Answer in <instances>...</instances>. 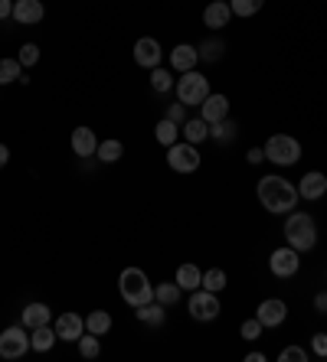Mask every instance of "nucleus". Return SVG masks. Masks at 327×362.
I'll return each mask as SVG.
<instances>
[{
  "instance_id": "obj_1",
  "label": "nucleus",
  "mask_w": 327,
  "mask_h": 362,
  "mask_svg": "<svg viewBox=\"0 0 327 362\" xmlns=\"http://www.w3.org/2000/svg\"><path fill=\"white\" fill-rule=\"evenodd\" d=\"M256 196L272 216H285V212L298 209V199H302L298 186H292L285 177H262L256 186Z\"/></svg>"
},
{
  "instance_id": "obj_2",
  "label": "nucleus",
  "mask_w": 327,
  "mask_h": 362,
  "mask_svg": "<svg viewBox=\"0 0 327 362\" xmlns=\"http://www.w3.org/2000/svg\"><path fill=\"white\" fill-rule=\"evenodd\" d=\"M285 238L292 245L294 252H311L318 245V222L311 219L308 212H288L285 219Z\"/></svg>"
},
{
  "instance_id": "obj_3",
  "label": "nucleus",
  "mask_w": 327,
  "mask_h": 362,
  "mask_svg": "<svg viewBox=\"0 0 327 362\" xmlns=\"http://www.w3.org/2000/svg\"><path fill=\"white\" fill-rule=\"evenodd\" d=\"M118 291H121V300L128 303V307H141V303L154 300V284L147 281V274L141 268H125L121 271Z\"/></svg>"
},
{
  "instance_id": "obj_4",
  "label": "nucleus",
  "mask_w": 327,
  "mask_h": 362,
  "mask_svg": "<svg viewBox=\"0 0 327 362\" xmlns=\"http://www.w3.org/2000/svg\"><path fill=\"white\" fill-rule=\"evenodd\" d=\"M177 101H183L187 108H193V105H203V98L210 95V78L203 76V72H197V69H190V72H180V78H177Z\"/></svg>"
},
{
  "instance_id": "obj_5",
  "label": "nucleus",
  "mask_w": 327,
  "mask_h": 362,
  "mask_svg": "<svg viewBox=\"0 0 327 362\" xmlns=\"http://www.w3.org/2000/svg\"><path fill=\"white\" fill-rule=\"evenodd\" d=\"M262 151H265V160H272L275 167H292L302 160V144L292 134H272Z\"/></svg>"
},
{
  "instance_id": "obj_6",
  "label": "nucleus",
  "mask_w": 327,
  "mask_h": 362,
  "mask_svg": "<svg viewBox=\"0 0 327 362\" xmlns=\"http://www.w3.org/2000/svg\"><path fill=\"white\" fill-rule=\"evenodd\" d=\"M187 313L193 317L197 323H210L216 320L223 307H219V294L207 291V287H197V291H190V303H187Z\"/></svg>"
},
{
  "instance_id": "obj_7",
  "label": "nucleus",
  "mask_w": 327,
  "mask_h": 362,
  "mask_svg": "<svg viewBox=\"0 0 327 362\" xmlns=\"http://www.w3.org/2000/svg\"><path fill=\"white\" fill-rule=\"evenodd\" d=\"M167 163H171L173 173H193V170H200L203 157H200L197 144L177 141V144H171V147H167Z\"/></svg>"
},
{
  "instance_id": "obj_8",
  "label": "nucleus",
  "mask_w": 327,
  "mask_h": 362,
  "mask_svg": "<svg viewBox=\"0 0 327 362\" xmlns=\"http://www.w3.org/2000/svg\"><path fill=\"white\" fill-rule=\"evenodd\" d=\"M30 349L33 346H30V333H26L23 323L20 327H7L0 333V359H23Z\"/></svg>"
},
{
  "instance_id": "obj_9",
  "label": "nucleus",
  "mask_w": 327,
  "mask_h": 362,
  "mask_svg": "<svg viewBox=\"0 0 327 362\" xmlns=\"http://www.w3.org/2000/svg\"><path fill=\"white\" fill-rule=\"evenodd\" d=\"M298 255H302V252H294L292 245L275 248V252H272V258H268L272 274H275V278H294V274H298V268H302V258H298Z\"/></svg>"
},
{
  "instance_id": "obj_10",
  "label": "nucleus",
  "mask_w": 327,
  "mask_h": 362,
  "mask_svg": "<svg viewBox=\"0 0 327 362\" xmlns=\"http://www.w3.org/2000/svg\"><path fill=\"white\" fill-rule=\"evenodd\" d=\"M52 329H56L59 343H79V337L86 333V320L69 310V313H59V317L52 320Z\"/></svg>"
},
{
  "instance_id": "obj_11",
  "label": "nucleus",
  "mask_w": 327,
  "mask_h": 362,
  "mask_svg": "<svg viewBox=\"0 0 327 362\" xmlns=\"http://www.w3.org/2000/svg\"><path fill=\"white\" fill-rule=\"evenodd\" d=\"M161 59H164V49L154 36H141V40L134 42V62H138L141 69H157Z\"/></svg>"
},
{
  "instance_id": "obj_12",
  "label": "nucleus",
  "mask_w": 327,
  "mask_h": 362,
  "mask_svg": "<svg viewBox=\"0 0 327 362\" xmlns=\"http://www.w3.org/2000/svg\"><path fill=\"white\" fill-rule=\"evenodd\" d=\"M258 323L268 329H275L285 323V317H288V307H285V300H278V297H268V300L258 303V310H256Z\"/></svg>"
},
{
  "instance_id": "obj_13",
  "label": "nucleus",
  "mask_w": 327,
  "mask_h": 362,
  "mask_svg": "<svg viewBox=\"0 0 327 362\" xmlns=\"http://www.w3.org/2000/svg\"><path fill=\"white\" fill-rule=\"evenodd\" d=\"M46 17L43 0H13V20L20 26H36Z\"/></svg>"
},
{
  "instance_id": "obj_14",
  "label": "nucleus",
  "mask_w": 327,
  "mask_h": 362,
  "mask_svg": "<svg viewBox=\"0 0 327 362\" xmlns=\"http://www.w3.org/2000/svg\"><path fill=\"white\" fill-rule=\"evenodd\" d=\"M200 118L207 121V124H216V121H223L229 118V98L219 92H210L207 98H203V105H200Z\"/></svg>"
},
{
  "instance_id": "obj_15",
  "label": "nucleus",
  "mask_w": 327,
  "mask_h": 362,
  "mask_svg": "<svg viewBox=\"0 0 327 362\" xmlns=\"http://www.w3.org/2000/svg\"><path fill=\"white\" fill-rule=\"evenodd\" d=\"M229 20H233L229 0H213V4L203 10V26H210V30H223V26H229Z\"/></svg>"
},
{
  "instance_id": "obj_16",
  "label": "nucleus",
  "mask_w": 327,
  "mask_h": 362,
  "mask_svg": "<svg viewBox=\"0 0 327 362\" xmlns=\"http://www.w3.org/2000/svg\"><path fill=\"white\" fill-rule=\"evenodd\" d=\"M197 62H200V52H197V46H190V42H180V46L171 49L173 72H190V69H197Z\"/></svg>"
},
{
  "instance_id": "obj_17",
  "label": "nucleus",
  "mask_w": 327,
  "mask_h": 362,
  "mask_svg": "<svg viewBox=\"0 0 327 362\" xmlns=\"http://www.w3.org/2000/svg\"><path fill=\"white\" fill-rule=\"evenodd\" d=\"M324 193H327V177L324 173H321V170L304 173L302 183H298V196H302V199H321Z\"/></svg>"
},
{
  "instance_id": "obj_18",
  "label": "nucleus",
  "mask_w": 327,
  "mask_h": 362,
  "mask_svg": "<svg viewBox=\"0 0 327 362\" xmlns=\"http://www.w3.org/2000/svg\"><path fill=\"white\" fill-rule=\"evenodd\" d=\"M95 151H98V137H95L92 127H76L72 131V153L76 157H95Z\"/></svg>"
},
{
  "instance_id": "obj_19",
  "label": "nucleus",
  "mask_w": 327,
  "mask_h": 362,
  "mask_svg": "<svg viewBox=\"0 0 327 362\" xmlns=\"http://www.w3.org/2000/svg\"><path fill=\"white\" fill-rule=\"evenodd\" d=\"M20 323H23L26 329L46 327V323H52V310L46 307V303H26L23 313H20Z\"/></svg>"
},
{
  "instance_id": "obj_20",
  "label": "nucleus",
  "mask_w": 327,
  "mask_h": 362,
  "mask_svg": "<svg viewBox=\"0 0 327 362\" xmlns=\"http://www.w3.org/2000/svg\"><path fill=\"white\" fill-rule=\"evenodd\" d=\"M210 137H213L219 147H229V144L239 137V124H236L233 118H223V121H216V124H210Z\"/></svg>"
},
{
  "instance_id": "obj_21",
  "label": "nucleus",
  "mask_w": 327,
  "mask_h": 362,
  "mask_svg": "<svg viewBox=\"0 0 327 362\" xmlns=\"http://www.w3.org/2000/svg\"><path fill=\"white\" fill-rule=\"evenodd\" d=\"M173 281L180 284V291H197V287H203V271L197 268V264H180L177 268V274H173Z\"/></svg>"
},
{
  "instance_id": "obj_22",
  "label": "nucleus",
  "mask_w": 327,
  "mask_h": 362,
  "mask_svg": "<svg viewBox=\"0 0 327 362\" xmlns=\"http://www.w3.org/2000/svg\"><path fill=\"white\" fill-rule=\"evenodd\" d=\"M164 310H167V307H164V303H157V300L134 307L138 320H141V323H147V327H164V320H167V313H164Z\"/></svg>"
},
{
  "instance_id": "obj_23",
  "label": "nucleus",
  "mask_w": 327,
  "mask_h": 362,
  "mask_svg": "<svg viewBox=\"0 0 327 362\" xmlns=\"http://www.w3.org/2000/svg\"><path fill=\"white\" fill-rule=\"evenodd\" d=\"M56 329H52V323H46V327H36L30 329V346H33L36 353H50L52 346H56Z\"/></svg>"
},
{
  "instance_id": "obj_24",
  "label": "nucleus",
  "mask_w": 327,
  "mask_h": 362,
  "mask_svg": "<svg viewBox=\"0 0 327 362\" xmlns=\"http://www.w3.org/2000/svg\"><path fill=\"white\" fill-rule=\"evenodd\" d=\"M180 137L190 141V144H203L210 137V124L203 118H187L180 124Z\"/></svg>"
},
{
  "instance_id": "obj_25",
  "label": "nucleus",
  "mask_w": 327,
  "mask_h": 362,
  "mask_svg": "<svg viewBox=\"0 0 327 362\" xmlns=\"http://www.w3.org/2000/svg\"><path fill=\"white\" fill-rule=\"evenodd\" d=\"M180 297H183V291H180V284H177V281H164V284L154 287V300L164 303V307H173V303H180Z\"/></svg>"
},
{
  "instance_id": "obj_26",
  "label": "nucleus",
  "mask_w": 327,
  "mask_h": 362,
  "mask_svg": "<svg viewBox=\"0 0 327 362\" xmlns=\"http://www.w3.org/2000/svg\"><path fill=\"white\" fill-rule=\"evenodd\" d=\"M112 329V313L108 310H92L86 317V333H95V337H105Z\"/></svg>"
},
{
  "instance_id": "obj_27",
  "label": "nucleus",
  "mask_w": 327,
  "mask_h": 362,
  "mask_svg": "<svg viewBox=\"0 0 327 362\" xmlns=\"http://www.w3.org/2000/svg\"><path fill=\"white\" fill-rule=\"evenodd\" d=\"M95 157H98V160L102 163H118L121 157H125V144L121 141H98V151H95Z\"/></svg>"
},
{
  "instance_id": "obj_28",
  "label": "nucleus",
  "mask_w": 327,
  "mask_h": 362,
  "mask_svg": "<svg viewBox=\"0 0 327 362\" xmlns=\"http://www.w3.org/2000/svg\"><path fill=\"white\" fill-rule=\"evenodd\" d=\"M154 137H157V144L171 147V144L180 141V124H173V121L161 118V121H157V127H154Z\"/></svg>"
},
{
  "instance_id": "obj_29",
  "label": "nucleus",
  "mask_w": 327,
  "mask_h": 362,
  "mask_svg": "<svg viewBox=\"0 0 327 362\" xmlns=\"http://www.w3.org/2000/svg\"><path fill=\"white\" fill-rule=\"evenodd\" d=\"M173 85H177V82H173V76L167 72V69H161V66L151 69V88H154L157 95H167Z\"/></svg>"
},
{
  "instance_id": "obj_30",
  "label": "nucleus",
  "mask_w": 327,
  "mask_h": 362,
  "mask_svg": "<svg viewBox=\"0 0 327 362\" xmlns=\"http://www.w3.org/2000/svg\"><path fill=\"white\" fill-rule=\"evenodd\" d=\"M226 284H229V278H226V271H223V268H210V271H203V287H207V291L219 294V291H226Z\"/></svg>"
},
{
  "instance_id": "obj_31",
  "label": "nucleus",
  "mask_w": 327,
  "mask_h": 362,
  "mask_svg": "<svg viewBox=\"0 0 327 362\" xmlns=\"http://www.w3.org/2000/svg\"><path fill=\"white\" fill-rule=\"evenodd\" d=\"M79 353H82V359H98V356H102L98 337H95V333H82V337H79Z\"/></svg>"
},
{
  "instance_id": "obj_32",
  "label": "nucleus",
  "mask_w": 327,
  "mask_h": 362,
  "mask_svg": "<svg viewBox=\"0 0 327 362\" xmlns=\"http://www.w3.org/2000/svg\"><path fill=\"white\" fill-rule=\"evenodd\" d=\"M197 52H200V59L219 62L223 59V52H226V46H223V40H207L203 46H197Z\"/></svg>"
},
{
  "instance_id": "obj_33",
  "label": "nucleus",
  "mask_w": 327,
  "mask_h": 362,
  "mask_svg": "<svg viewBox=\"0 0 327 362\" xmlns=\"http://www.w3.org/2000/svg\"><path fill=\"white\" fill-rule=\"evenodd\" d=\"M20 59H0V85H10V82H20Z\"/></svg>"
},
{
  "instance_id": "obj_34",
  "label": "nucleus",
  "mask_w": 327,
  "mask_h": 362,
  "mask_svg": "<svg viewBox=\"0 0 327 362\" xmlns=\"http://www.w3.org/2000/svg\"><path fill=\"white\" fill-rule=\"evenodd\" d=\"M265 0H229V7H233V17H256L258 10H262Z\"/></svg>"
},
{
  "instance_id": "obj_35",
  "label": "nucleus",
  "mask_w": 327,
  "mask_h": 362,
  "mask_svg": "<svg viewBox=\"0 0 327 362\" xmlns=\"http://www.w3.org/2000/svg\"><path fill=\"white\" fill-rule=\"evenodd\" d=\"M17 59H20V66H36V62H40V46H36V42H23Z\"/></svg>"
},
{
  "instance_id": "obj_36",
  "label": "nucleus",
  "mask_w": 327,
  "mask_h": 362,
  "mask_svg": "<svg viewBox=\"0 0 327 362\" xmlns=\"http://www.w3.org/2000/svg\"><path fill=\"white\" fill-rule=\"evenodd\" d=\"M262 329H265V327L258 323V317H252V320H242V327H239V337H242V339H249V343H252V339H258V337H262Z\"/></svg>"
},
{
  "instance_id": "obj_37",
  "label": "nucleus",
  "mask_w": 327,
  "mask_h": 362,
  "mask_svg": "<svg viewBox=\"0 0 327 362\" xmlns=\"http://www.w3.org/2000/svg\"><path fill=\"white\" fill-rule=\"evenodd\" d=\"M278 359L282 362H308V349H302V346H288V349H282Z\"/></svg>"
},
{
  "instance_id": "obj_38",
  "label": "nucleus",
  "mask_w": 327,
  "mask_h": 362,
  "mask_svg": "<svg viewBox=\"0 0 327 362\" xmlns=\"http://www.w3.org/2000/svg\"><path fill=\"white\" fill-rule=\"evenodd\" d=\"M164 118H167V121H173V124H183V121H187V105H183V101H177V105H171Z\"/></svg>"
},
{
  "instance_id": "obj_39",
  "label": "nucleus",
  "mask_w": 327,
  "mask_h": 362,
  "mask_svg": "<svg viewBox=\"0 0 327 362\" xmlns=\"http://www.w3.org/2000/svg\"><path fill=\"white\" fill-rule=\"evenodd\" d=\"M311 353L321 356V359H327V333H318V337L311 339Z\"/></svg>"
},
{
  "instance_id": "obj_40",
  "label": "nucleus",
  "mask_w": 327,
  "mask_h": 362,
  "mask_svg": "<svg viewBox=\"0 0 327 362\" xmlns=\"http://www.w3.org/2000/svg\"><path fill=\"white\" fill-rule=\"evenodd\" d=\"M13 17V0H0V20Z\"/></svg>"
},
{
  "instance_id": "obj_41",
  "label": "nucleus",
  "mask_w": 327,
  "mask_h": 362,
  "mask_svg": "<svg viewBox=\"0 0 327 362\" xmlns=\"http://www.w3.org/2000/svg\"><path fill=\"white\" fill-rule=\"evenodd\" d=\"M314 310H318V313H327V291H321V294L314 297Z\"/></svg>"
},
{
  "instance_id": "obj_42",
  "label": "nucleus",
  "mask_w": 327,
  "mask_h": 362,
  "mask_svg": "<svg viewBox=\"0 0 327 362\" xmlns=\"http://www.w3.org/2000/svg\"><path fill=\"white\" fill-rule=\"evenodd\" d=\"M262 160H265V151H262V147H252V151H249V163L256 167V163H262Z\"/></svg>"
},
{
  "instance_id": "obj_43",
  "label": "nucleus",
  "mask_w": 327,
  "mask_h": 362,
  "mask_svg": "<svg viewBox=\"0 0 327 362\" xmlns=\"http://www.w3.org/2000/svg\"><path fill=\"white\" fill-rule=\"evenodd\" d=\"M7 163H10V147L7 144H0V170L7 167Z\"/></svg>"
},
{
  "instance_id": "obj_44",
  "label": "nucleus",
  "mask_w": 327,
  "mask_h": 362,
  "mask_svg": "<svg viewBox=\"0 0 327 362\" xmlns=\"http://www.w3.org/2000/svg\"><path fill=\"white\" fill-rule=\"evenodd\" d=\"M246 362H265V356H262V353H249V356H246Z\"/></svg>"
}]
</instances>
